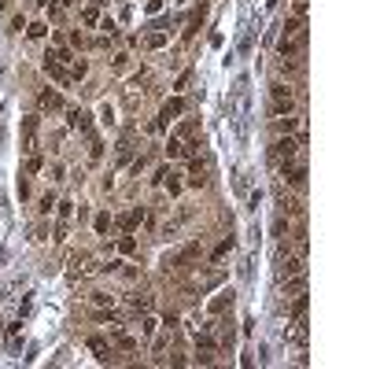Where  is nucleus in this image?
Segmentation results:
<instances>
[{"mask_svg": "<svg viewBox=\"0 0 369 369\" xmlns=\"http://www.w3.org/2000/svg\"><path fill=\"white\" fill-rule=\"evenodd\" d=\"M181 140H177V137H170V140H166V155H170V159H177V155H181Z\"/></svg>", "mask_w": 369, "mask_h": 369, "instance_id": "2eb2a0df", "label": "nucleus"}, {"mask_svg": "<svg viewBox=\"0 0 369 369\" xmlns=\"http://www.w3.org/2000/svg\"><path fill=\"white\" fill-rule=\"evenodd\" d=\"M159 8H163V0H148V15H155Z\"/></svg>", "mask_w": 369, "mask_h": 369, "instance_id": "393cba45", "label": "nucleus"}, {"mask_svg": "<svg viewBox=\"0 0 369 369\" xmlns=\"http://www.w3.org/2000/svg\"><path fill=\"white\" fill-rule=\"evenodd\" d=\"M140 218H144V210H140V207H137V210H129V214H126V218H122V229H126V233H133V229H137V222H140Z\"/></svg>", "mask_w": 369, "mask_h": 369, "instance_id": "6e6552de", "label": "nucleus"}, {"mask_svg": "<svg viewBox=\"0 0 369 369\" xmlns=\"http://www.w3.org/2000/svg\"><path fill=\"white\" fill-rule=\"evenodd\" d=\"M44 70H48V74H52L56 81H67V74H63V67H59V63H56L52 56H44Z\"/></svg>", "mask_w": 369, "mask_h": 369, "instance_id": "1a4fd4ad", "label": "nucleus"}, {"mask_svg": "<svg viewBox=\"0 0 369 369\" xmlns=\"http://www.w3.org/2000/svg\"><path fill=\"white\" fill-rule=\"evenodd\" d=\"M100 122H103V126H115V111H111V103H103V107H100Z\"/></svg>", "mask_w": 369, "mask_h": 369, "instance_id": "a211bd4d", "label": "nucleus"}, {"mask_svg": "<svg viewBox=\"0 0 369 369\" xmlns=\"http://www.w3.org/2000/svg\"><path fill=\"white\" fill-rule=\"evenodd\" d=\"M181 111H185V100H181V96H174V100H166V103H163V115H159V122L166 126V122H170V118H177V115H181Z\"/></svg>", "mask_w": 369, "mask_h": 369, "instance_id": "39448f33", "label": "nucleus"}, {"mask_svg": "<svg viewBox=\"0 0 369 369\" xmlns=\"http://www.w3.org/2000/svg\"><path fill=\"white\" fill-rule=\"evenodd\" d=\"M277 273H281V277H295V273H303V255H288V251H284L281 262H277Z\"/></svg>", "mask_w": 369, "mask_h": 369, "instance_id": "7ed1b4c3", "label": "nucleus"}, {"mask_svg": "<svg viewBox=\"0 0 369 369\" xmlns=\"http://www.w3.org/2000/svg\"><path fill=\"white\" fill-rule=\"evenodd\" d=\"M229 303H233V292H222L218 299L210 303V314H222V310H225V306H229Z\"/></svg>", "mask_w": 369, "mask_h": 369, "instance_id": "9b49d317", "label": "nucleus"}, {"mask_svg": "<svg viewBox=\"0 0 369 369\" xmlns=\"http://www.w3.org/2000/svg\"><path fill=\"white\" fill-rule=\"evenodd\" d=\"M118 251H122V255H133V251H137V240H133V233H126L122 240H118Z\"/></svg>", "mask_w": 369, "mask_h": 369, "instance_id": "f8f14e48", "label": "nucleus"}, {"mask_svg": "<svg viewBox=\"0 0 369 369\" xmlns=\"http://www.w3.org/2000/svg\"><path fill=\"white\" fill-rule=\"evenodd\" d=\"M85 22H89V26H96V22H100V11L96 8H85Z\"/></svg>", "mask_w": 369, "mask_h": 369, "instance_id": "412c9836", "label": "nucleus"}, {"mask_svg": "<svg viewBox=\"0 0 369 369\" xmlns=\"http://www.w3.org/2000/svg\"><path fill=\"white\" fill-rule=\"evenodd\" d=\"M92 225H96V233H107V229H111V214H107V210H100Z\"/></svg>", "mask_w": 369, "mask_h": 369, "instance_id": "4468645a", "label": "nucleus"}, {"mask_svg": "<svg viewBox=\"0 0 369 369\" xmlns=\"http://www.w3.org/2000/svg\"><path fill=\"white\" fill-rule=\"evenodd\" d=\"M41 107H44V111H59V107H63V100H59V92L44 89V92H41Z\"/></svg>", "mask_w": 369, "mask_h": 369, "instance_id": "423d86ee", "label": "nucleus"}, {"mask_svg": "<svg viewBox=\"0 0 369 369\" xmlns=\"http://www.w3.org/2000/svg\"><path fill=\"white\" fill-rule=\"evenodd\" d=\"M270 96H273L277 115H288L292 111V92H288V85H270Z\"/></svg>", "mask_w": 369, "mask_h": 369, "instance_id": "f03ea898", "label": "nucleus"}, {"mask_svg": "<svg viewBox=\"0 0 369 369\" xmlns=\"http://www.w3.org/2000/svg\"><path fill=\"white\" fill-rule=\"evenodd\" d=\"M96 26H100L103 33H111V37H115V33H118V26H115V19H100Z\"/></svg>", "mask_w": 369, "mask_h": 369, "instance_id": "6ab92c4d", "label": "nucleus"}, {"mask_svg": "<svg viewBox=\"0 0 369 369\" xmlns=\"http://www.w3.org/2000/svg\"><path fill=\"white\" fill-rule=\"evenodd\" d=\"M85 70H89L85 59H74V78H85Z\"/></svg>", "mask_w": 369, "mask_h": 369, "instance_id": "4be33fe9", "label": "nucleus"}, {"mask_svg": "<svg viewBox=\"0 0 369 369\" xmlns=\"http://www.w3.org/2000/svg\"><path fill=\"white\" fill-rule=\"evenodd\" d=\"M229 247H233V240H222L218 247H214V258H222V255H229Z\"/></svg>", "mask_w": 369, "mask_h": 369, "instance_id": "5701e85b", "label": "nucleus"}, {"mask_svg": "<svg viewBox=\"0 0 369 369\" xmlns=\"http://www.w3.org/2000/svg\"><path fill=\"white\" fill-rule=\"evenodd\" d=\"M70 214H74V199H63V203H59V236H63L67 222H70Z\"/></svg>", "mask_w": 369, "mask_h": 369, "instance_id": "0eeeda50", "label": "nucleus"}, {"mask_svg": "<svg viewBox=\"0 0 369 369\" xmlns=\"http://www.w3.org/2000/svg\"><path fill=\"white\" fill-rule=\"evenodd\" d=\"M299 151H303V144H299V140H292V137H281L277 144L270 148V159H273V166H277V170H284V166H292L295 159H303Z\"/></svg>", "mask_w": 369, "mask_h": 369, "instance_id": "f257e3e1", "label": "nucleus"}, {"mask_svg": "<svg viewBox=\"0 0 369 369\" xmlns=\"http://www.w3.org/2000/svg\"><path fill=\"white\" fill-rule=\"evenodd\" d=\"M59 4H74V0H59Z\"/></svg>", "mask_w": 369, "mask_h": 369, "instance_id": "a878e982", "label": "nucleus"}, {"mask_svg": "<svg viewBox=\"0 0 369 369\" xmlns=\"http://www.w3.org/2000/svg\"><path fill=\"white\" fill-rule=\"evenodd\" d=\"M115 303V295H107V292H92V306H111Z\"/></svg>", "mask_w": 369, "mask_h": 369, "instance_id": "f3484780", "label": "nucleus"}, {"mask_svg": "<svg viewBox=\"0 0 369 369\" xmlns=\"http://www.w3.org/2000/svg\"><path fill=\"white\" fill-rule=\"evenodd\" d=\"M148 44H151V48H163V44H166V37H163V33H151V37H148Z\"/></svg>", "mask_w": 369, "mask_h": 369, "instance_id": "b1692460", "label": "nucleus"}, {"mask_svg": "<svg viewBox=\"0 0 369 369\" xmlns=\"http://www.w3.org/2000/svg\"><path fill=\"white\" fill-rule=\"evenodd\" d=\"M89 351L96 354V358H107V351H111V347H107V343H103L100 336H89Z\"/></svg>", "mask_w": 369, "mask_h": 369, "instance_id": "9d476101", "label": "nucleus"}, {"mask_svg": "<svg viewBox=\"0 0 369 369\" xmlns=\"http://www.w3.org/2000/svg\"><path fill=\"white\" fill-rule=\"evenodd\" d=\"M89 111H70V126H74V129H81V133H85L89 140H96V137H92V122H89Z\"/></svg>", "mask_w": 369, "mask_h": 369, "instance_id": "20e7f679", "label": "nucleus"}, {"mask_svg": "<svg viewBox=\"0 0 369 369\" xmlns=\"http://www.w3.org/2000/svg\"><path fill=\"white\" fill-rule=\"evenodd\" d=\"M306 306H310V299H306V295H295V306H292V321H295V318H303V314H306Z\"/></svg>", "mask_w": 369, "mask_h": 369, "instance_id": "ddd939ff", "label": "nucleus"}, {"mask_svg": "<svg viewBox=\"0 0 369 369\" xmlns=\"http://www.w3.org/2000/svg\"><path fill=\"white\" fill-rule=\"evenodd\" d=\"M26 33H30L33 41H37V37H44V33H48V26H44V22H30V26H26Z\"/></svg>", "mask_w": 369, "mask_h": 369, "instance_id": "dca6fc26", "label": "nucleus"}, {"mask_svg": "<svg viewBox=\"0 0 369 369\" xmlns=\"http://www.w3.org/2000/svg\"><path fill=\"white\" fill-rule=\"evenodd\" d=\"M140 332H144V336H151V332H155V318H144V321H140Z\"/></svg>", "mask_w": 369, "mask_h": 369, "instance_id": "aec40b11", "label": "nucleus"}]
</instances>
